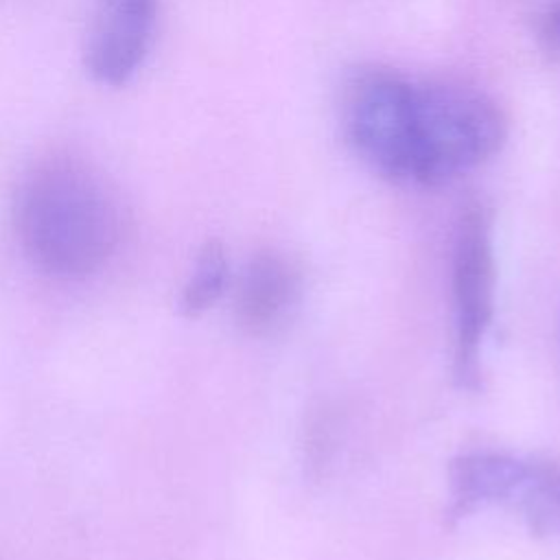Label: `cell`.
<instances>
[{"instance_id":"obj_3","label":"cell","mask_w":560,"mask_h":560,"mask_svg":"<svg viewBox=\"0 0 560 560\" xmlns=\"http://www.w3.org/2000/svg\"><path fill=\"white\" fill-rule=\"evenodd\" d=\"M416 83L396 70H357L343 94V127L354 151L383 177L411 182Z\"/></svg>"},{"instance_id":"obj_4","label":"cell","mask_w":560,"mask_h":560,"mask_svg":"<svg viewBox=\"0 0 560 560\" xmlns=\"http://www.w3.org/2000/svg\"><path fill=\"white\" fill-rule=\"evenodd\" d=\"M492 219L481 201H470L459 214L453 247L455 376L468 387L479 378V346L492 319Z\"/></svg>"},{"instance_id":"obj_9","label":"cell","mask_w":560,"mask_h":560,"mask_svg":"<svg viewBox=\"0 0 560 560\" xmlns=\"http://www.w3.org/2000/svg\"><path fill=\"white\" fill-rule=\"evenodd\" d=\"M230 278L228 254L219 241H208L195 260L192 273L179 295V311L186 317L206 313L225 291Z\"/></svg>"},{"instance_id":"obj_1","label":"cell","mask_w":560,"mask_h":560,"mask_svg":"<svg viewBox=\"0 0 560 560\" xmlns=\"http://www.w3.org/2000/svg\"><path fill=\"white\" fill-rule=\"evenodd\" d=\"M13 225L37 269L74 280L96 273L118 249L122 206L92 162L52 151L22 173L13 192Z\"/></svg>"},{"instance_id":"obj_2","label":"cell","mask_w":560,"mask_h":560,"mask_svg":"<svg viewBox=\"0 0 560 560\" xmlns=\"http://www.w3.org/2000/svg\"><path fill=\"white\" fill-rule=\"evenodd\" d=\"M505 138V114L488 94L451 81L416 83L411 182L455 179L499 153Z\"/></svg>"},{"instance_id":"obj_8","label":"cell","mask_w":560,"mask_h":560,"mask_svg":"<svg viewBox=\"0 0 560 560\" xmlns=\"http://www.w3.org/2000/svg\"><path fill=\"white\" fill-rule=\"evenodd\" d=\"M532 534L560 532V464L553 459H527V472L514 499Z\"/></svg>"},{"instance_id":"obj_6","label":"cell","mask_w":560,"mask_h":560,"mask_svg":"<svg viewBox=\"0 0 560 560\" xmlns=\"http://www.w3.org/2000/svg\"><path fill=\"white\" fill-rule=\"evenodd\" d=\"M527 472V459L499 451H472L453 459L448 521H459L479 508L514 501Z\"/></svg>"},{"instance_id":"obj_5","label":"cell","mask_w":560,"mask_h":560,"mask_svg":"<svg viewBox=\"0 0 560 560\" xmlns=\"http://www.w3.org/2000/svg\"><path fill=\"white\" fill-rule=\"evenodd\" d=\"M158 26V0H90L83 66L101 85L120 88L144 66Z\"/></svg>"},{"instance_id":"obj_10","label":"cell","mask_w":560,"mask_h":560,"mask_svg":"<svg viewBox=\"0 0 560 560\" xmlns=\"http://www.w3.org/2000/svg\"><path fill=\"white\" fill-rule=\"evenodd\" d=\"M540 33L553 48L560 50V0L545 11L540 20Z\"/></svg>"},{"instance_id":"obj_7","label":"cell","mask_w":560,"mask_h":560,"mask_svg":"<svg viewBox=\"0 0 560 560\" xmlns=\"http://www.w3.org/2000/svg\"><path fill=\"white\" fill-rule=\"evenodd\" d=\"M298 291V273L276 252H258L243 269L236 291V319L249 335L269 332Z\"/></svg>"}]
</instances>
